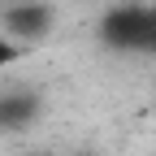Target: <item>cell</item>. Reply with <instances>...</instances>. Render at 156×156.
<instances>
[{
    "instance_id": "5b68a950",
    "label": "cell",
    "mask_w": 156,
    "mask_h": 156,
    "mask_svg": "<svg viewBox=\"0 0 156 156\" xmlns=\"http://www.w3.org/2000/svg\"><path fill=\"white\" fill-rule=\"evenodd\" d=\"M143 52H156V13H152V30H147V44H143Z\"/></svg>"
},
{
    "instance_id": "7a4b0ae2",
    "label": "cell",
    "mask_w": 156,
    "mask_h": 156,
    "mask_svg": "<svg viewBox=\"0 0 156 156\" xmlns=\"http://www.w3.org/2000/svg\"><path fill=\"white\" fill-rule=\"evenodd\" d=\"M5 30L17 39H39L52 30V9L48 5H13V9H5Z\"/></svg>"
},
{
    "instance_id": "277c9868",
    "label": "cell",
    "mask_w": 156,
    "mask_h": 156,
    "mask_svg": "<svg viewBox=\"0 0 156 156\" xmlns=\"http://www.w3.org/2000/svg\"><path fill=\"white\" fill-rule=\"evenodd\" d=\"M17 56H22V48H17L9 35H0V74H5V69H9V65L17 61Z\"/></svg>"
},
{
    "instance_id": "3957f363",
    "label": "cell",
    "mask_w": 156,
    "mask_h": 156,
    "mask_svg": "<svg viewBox=\"0 0 156 156\" xmlns=\"http://www.w3.org/2000/svg\"><path fill=\"white\" fill-rule=\"evenodd\" d=\"M39 117V100L30 91H13V95H5L0 100V126H13V130H22V126H30Z\"/></svg>"
},
{
    "instance_id": "6da1fadb",
    "label": "cell",
    "mask_w": 156,
    "mask_h": 156,
    "mask_svg": "<svg viewBox=\"0 0 156 156\" xmlns=\"http://www.w3.org/2000/svg\"><path fill=\"white\" fill-rule=\"evenodd\" d=\"M104 39L108 48H122V52H134L147 44V30H152V13L147 9H113L104 17Z\"/></svg>"
},
{
    "instance_id": "8992f818",
    "label": "cell",
    "mask_w": 156,
    "mask_h": 156,
    "mask_svg": "<svg viewBox=\"0 0 156 156\" xmlns=\"http://www.w3.org/2000/svg\"><path fill=\"white\" fill-rule=\"evenodd\" d=\"M35 156H52V152H35Z\"/></svg>"
}]
</instances>
